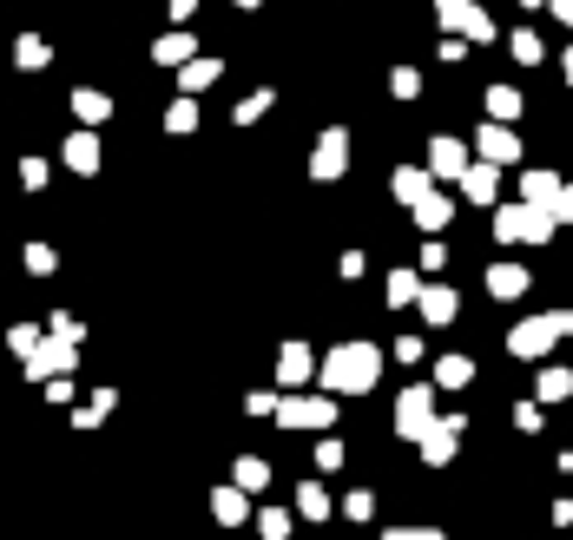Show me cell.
Listing matches in <instances>:
<instances>
[{"label":"cell","mask_w":573,"mask_h":540,"mask_svg":"<svg viewBox=\"0 0 573 540\" xmlns=\"http://www.w3.org/2000/svg\"><path fill=\"white\" fill-rule=\"evenodd\" d=\"M422 310H429V323H448V317H455V297H442V290H429V297H422Z\"/></svg>","instance_id":"obj_5"},{"label":"cell","mask_w":573,"mask_h":540,"mask_svg":"<svg viewBox=\"0 0 573 540\" xmlns=\"http://www.w3.org/2000/svg\"><path fill=\"white\" fill-rule=\"evenodd\" d=\"M369 382H376V350H369V343H350V350H336L330 356V389H369Z\"/></svg>","instance_id":"obj_1"},{"label":"cell","mask_w":573,"mask_h":540,"mask_svg":"<svg viewBox=\"0 0 573 540\" xmlns=\"http://www.w3.org/2000/svg\"><path fill=\"white\" fill-rule=\"evenodd\" d=\"M284 422H297V429H323V422H330V402H290Z\"/></svg>","instance_id":"obj_4"},{"label":"cell","mask_w":573,"mask_h":540,"mask_svg":"<svg viewBox=\"0 0 573 540\" xmlns=\"http://www.w3.org/2000/svg\"><path fill=\"white\" fill-rule=\"evenodd\" d=\"M389 540H435V534H415V527H409V534H389Z\"/></svg>","instance_id":"obj_10"},{"label":"cell","mask_w":573,"mask_h":540,"mask_svg":"<svg viewBox=\"0 0 573 540\" xmlns=\"http://www.w3.org/2000/svg\"><path fill=\"white\" fill-rule=\"evenodd\" d=\"M303 369H310V356H303V350H297V343H290V350H284V376H290V382H297V376H303Z\"/></svg>","instance_id":"obj_7"},{"label":"cell","mask_w":573,"mask_h":540,"mask_svg":"<svg viewBox=\"0 0 573 540\" xmlns=\"http://www.w3.org/2000/svg\"><path fill=\"white\" fill-rule=\"evenodd\" d=\"M488 290H494V297H521V290H527V270L494 264V270H488Z\"/></svg>","instance_id":"obj_3"},{"label":"cell","mask_w":573,"mask_h":540,"mask_svg":"<svg viewBox=\"0 0 573 540\" xmlns=\"http://www.w3.org/2000/svg\"><path fill=\"white\" fill-rule=\"evenodd\" d=\"M66 159L80 165V172H93V165H99V159H93V139H73V152H66Z\"/></svg>","instance_id":"obj_6"},{"label":"cell","mask_w":573,"mask_h":540,"mask_svg":"<svg viewBox=\"0 0 573 540\" xmlns=\"http://www.w3.org/2000/svg\"><path fill=\"white\" fill-rule=\"evenodd\" d=\"M494 231H501V238H521V244H534V238H547V231H554V211L514 205V211H501V218H494Z\"/></svg>","instance_id":"obj_2"},{"label":"cell","mask_w":573,"mask_h":540,"mask_svg":"<svg viewBox=\"0 0 573 540\" xmlns=\"http://www.w3.org/2000/svg\"><path fill=\"white\" fill-rule=\"evenodd\" d=\"M560 218H573V191H567V198H560Z\"/></svg>","instance_id":"obj_11"},{"label":"cell","mask_w":573,"mask_h":540,"mask_svg":"<svg viewBox=\"0 0 573 540\" xmlns=\"http://www.w3.org/2000/svg\"><path fill=\"white\" fill-rule=\"evenodd\" d=\"M218 514H224V521H244V501H238L231 488H224V494H218Z\"/></svg>","instance_id":"obj_9"},{"label":"cell","mask_w":573,"mask_h":540,"mask_svg":"<svg viewBox=\"0 0 573 540\" xmlns=\"http://www.w3.org/2000/svg\"><path fill=\"white\" fill-rule=\"evenodd\" d=\"M238 481L244 488H264V461H238Z\"/></svg>","instance_id":"obj_8"}]
</instances>
